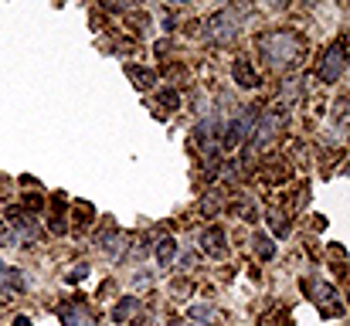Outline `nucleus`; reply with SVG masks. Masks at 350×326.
Returning a JSON list of instances; mask_svg holds the SVG:
<instances>
[{
  "label": "nucleus",
  "mask_w": 350,
  "mask_h": 326,
  "mask_svg": "<svg viewBox=\"0 0 350 326\" xmlns=\"http://www.w3.org/2000/svg\"><path fill=\"white\" fill-rule=\"evenodd\" d=\"M286 122H289L286 109H265V112H258V119H255V126H252V133H248L245 160H252V157H258L262 150H269V146L282 136Z\"/></svg>",
  "instance_id": "2"
},
{
  "label": "nucleus",
  "mask_w": 350,
  "mask_h": 326,
  "mask_svg": "<svg viewBox=\"0 0 350 326\" xmlns=\"http://www.w3.org/2000/svg\"><path fill=\"white\" fill-rule=\"evenodd\" d=\"M160 103H163V106H177L180 99H177V92H160Z\"/></svg>",
  "instance_id": "22"
},
{
  "label": "nucleus",
  "mask_w": 350,
  "mask_h": 326,
  "mask_svg": "<svg viewBox=\"0 0 350 326\" xmlns=\"http://www.w3.org/2000/svg\"><path fill=\"white\" fill-rule=\"evenodd\" d=\"M238 31H241V14H234V7L228 10H218V14H211L208 21H204V41L208 44H232L234 38H238Z\"/></svg>",
  "instance_id": "3"
},
{
  "label": "nucleus",
  "mask_w": 350,
  "mask_h": 326,
  "mask_svg": "<svg viewBox=\"0 0 350 326\" xmlns=\"http://www.w3.org/2000/svg\"><path fill=\"white\" fill-rule=\"evenodd\" d=\"M194 139H198V146H201L204 153H215V150L221 146V126H218V119L201 122L198 133H194Z\"/></svg>",
  "instance_id": "9"
},
{
  "label": "nucleus",
  "mask_w": 350,
  "mask_h": 326,
  "mask_svg": "<svg viewBox=\"0 0 350 326\" xmlns=\"http://www.w3.org/2000/svg\"><path fill=\"white\" fill-rule=\"evenodd\" d=\"M201 252L208 255V258H228V234L218 228V224H211V228H204V234H201Z\"/></svg>",
  "instance_id": "7"
},
{
  "label": "nucleus",
  "mask_w": 350,
  "mask_h": 326,
  "mask_svg": "<svg viewBox=\"0 0 350 326\" xmlns=\"http://www.w3.org/2000/svg\"><path fill=\"white\" fill-rule=\"evenodd\" d=\"M133 313H136V299H122V303L116 306V313H113V320L122 323V320H126V316H133Z\"/></svg>",
  "instance_id": "16"
},
{
  "label": "nucleus",
  "mask_w": 350,
  "mask_h": 326,
  "mask_svg": "<svg viewBox=\"0 0 350 326\" xmlns=\"http://www.w3.org/2000/svg\"><path fill=\"white\" fill-rule=\"evenodd\" d=\"M85 275H89V265H75V269L68 272V282H82Z\"/></svg>",
  "instance_id": "19"
},
{
  "label": "nucleus",
  "mask_w": 350,
  "mask_h": 326,
  "mask_svg": "<svg viewBox=\"0 0 350 326\" xmlns=\"http://www.w3.org/2000/svg\"><path fill=\"white\" fill-rule=\"evenodd\" d=\"M269 3H272V7H286L289 0H269Z\"/></svg>",
  "instance_id": "24"
},
{
  "label": "nucleus",
  "mask_w": 350,
  "mask_h": 326,
  "mask_svg": "<svg viewBox=\"0 0 350 326\" xmlns=\"http://www.w3.org/2000/svg\"><path fill=\"white\" fill-rule=\"evenodd\" d=\"M62 320H65V326H96V320L82 310V303H75V306H62Z\"/></svg>",
  "instance_id": "10"
},
{
  "label": "nucleus",
  "mask_w": 350,
  "mask_h": 326,
  "mask_svg": "<svg viewBox=\"0 0 350 326\" xmlns=\"http://www.w3.org/2000/svg\"><path fill=\"white\" fill-rule=\"evenodd\" d=\"M180 326H204V323H198V320H184Z\"/></svg>",
  "instance_id": "25"
},
{
  "label": "nucleus",
  "mask_w": 350,
  "mask_h": 326,
  "mask_svg": "<svg viewBox=\"0 0 350 326\" xmlns=\"http://www.w3.org/2000/svg\"><path fill=\"white\" fill-rule=\"evenodd\" d=\"M310 289H313V303L323 310V316H337V313H344V303H340V296H337L334 286H327V282H313Z\"/></svg>",
  "instance_id": "8"
},
{
  "label": "nucleus",
  "mask_w": 350,
  "mask_h": 326,
  "mask_svg": "<svg viewBox=\"0 0 350 326\" xmlns=\"http://www.w3.org/2000/svg\"><path fill=\"white\" fill-rule=\"evenodd\" d=\"M234 82H238L241 89H255L262 79H258V72H255L248 62H234Z\"/></svg>",
  "instance_id": "11"
},
{
  "label": "nucleus",
  "mask_w": 350,
  "mask_h": 326,
  "mask_svg": "<svg viewBox=\"0 0 350 326\" xmlns=\"http://www.w3.org/2000/svg\"><path fill=\"white\" fill-rule=\"evenodd\" d=\"M0 245H17L14 241V234H10V228H7V221L0 217Z\"/></svg>",
  "instance_id": "20"
},
{
  "label": "nucleus",
  "mask_w": 350,
  "mask_h": 326,
  "mask_svg": "<svg viewBox=\"0 0 350 326\" xmlns=\"http://www.w3.org/2000/svg\"><path fill=\"white\" fill-rule=\"evenodd\" d=\"M337 119H340V122L350 119V99H340V103H337Z\"/></svg>",
  "instance_id": "21"
},
{
  "label": "nucleus",
  "mask_w": 350,
  "mask_h": 326,
  "mask_svg": "<svg viewBox=\"0 0 350 326\" xmlns=\"http://www.w3.org/2000/svg\"><path fill=\"white\" fill-rule=\"evenodd\" d=\"M306 3H313V0H306Z\"/></svg>",
  "instance_id": "27"
},
{
  "label": "nucleus",
  "mask_w": 350,
  "mask_h": 326,
  "mask_svg": "<svg viewBox=\"0 0 350 326\" xmlns=\"http://www.w3.org/2000/svg\"><path fill=\"white\" fill-rule=\"evenodd\" d=\"M258 51L269 68H289L303 58V38L296 31H265L258 34Z\"/></svg>",
  "instance_id": "1"
},
{
  "label": "nucleus",
  "mask_w": 350,
  "mask_h": 326,
  "mask_svg": "<svg viewBox=\"0 0 350 326\" xmlns=\"http://www.w3.org/2000/svg\"><path fill=\"white\" fill-rule=\"evenodd\" d=\"M174 255H177V241H174V238H160V241H157V262L167 269V265L174 262Z\"/></svg>",
  "instance_id": "12"
},
{
  "label": "nucleus",
  "mask_w": 350,
  "mask_h": 326,
  "mask_svg": "<svg viewBox=\"0 0 350 326\" xmlns=\"http://www.w3.org/2000/svg\"><path fill=\"white\" fill-rule=\"evenodd\" d=\"M126 75L136 79V85H153V82H157V75L146 72V68H139V65H126Z\"/></svg>",
  "instance_id": "14"
},
{
  "label": "nucleus",
  "mask_w": 350,
  "mask_h": 326,
  "mask_svg": "<svg viewBox=\"0 0 350 326\" xmlns=\"http://www.w3.org/2000/svg\"><path fill=\"white\" fill-rule=\"evenodd\" d=\"M3 221H7V228H10V234H14V241H17V245H21V241H24V245H31V241H34V238L41 234L38 221L27 215L24 208H10Z\"/></svg>",
  "instance_id": "6"
},
{
  "label": "nucleus",
  "mask_w": 350,
  "mask_h": 326,
  "mask_svg": "<svg viewBox=\"0 0 350 326\" xmlns=\"http://www.w3.org/2000/svg\"><path fill=\"white\" fill-rule=\"evenodd\" d=\"M299 96H303L299 79H286V82H282V99H286L289 106H296V103H299Z\"/></svg>",
  "instance_id": "15"
},
{
  "label": "nucleus",
  "mask_w": 350,
  "mask_h": 326,
  "mask_svg": "<svg viewBox=\"0 0 350 326\" xmlns=\"http://www.w3.org/2000/svg\"><path fill=\"white\" fill-rule=\"evenodd\" d=\"M14 326H31V320H27V316H17V320H14Z\"/></svg>",
  "instance_id": "23"
},
{
  "label": "nucleus",
  "mask_w": 350,
  "mask_h": 326,
  "mask_svg": "<svg viewBox=\"0 0 350 326\" xmlns=\"http://www.w3.org/2000/svg\"><path fill=\"white\" fill-rule=\"evenodd\" d=\"M167 3H174V7H180V3H191V0H167Z\"/></svg>",
  "instance_id": "26"
},
{
  "label": "nucleus",
  "mask_w": 350,
  "mask_h": 326,
  "mask_svg": "<svg viewBox=\"0 0 350 326\" xmlns=\"http://www.w3.org/2000/svg\"><path fill=\"white\" fill-rule=\"evenodd\" d=\"M258 106H241L234 112L232 119H228V126L221 129V146H238V143H245L248 139V133H252V126H255V119H258Z\"/></svg>",
  "instance_id": "4"
},
{
  "label": "nucleus",
  "mask_w": 350,
  "mask_h": 326,
  "mask_svg": "<svg viewBox=\"0 0 350 326\" xmlns=\"http://www.w3.org/2000/svg\"><path fill=\"white\" fill-rule=\"evenodd\" d=\"M269 224H272V231H275L279 238H286V234H289V221H286L282 215H269Z\"/></svg>",
  "instance_id": "17"
},
{
  "label": "nucleus",
  "mask_w": 350,
  "mask_h": 326,
  "mask_svg": "<svg viewBox=\"0 0 350 326\" xmlns=\"http://www.w3.org/2000/svg\"><path fill=\"white\" fill-rule=\"evenodd\" d=\"M347 51H344V44L337 41V44H330L327 51H323V58H320V65H317V75H320V82H327V85H334V82H340V75H344V68H347V58H344Z\"/></svg>",
  "instance_id": "5"
},
{
  "label": "nucleus",
  "mask_w": 350,
  "mask_h": 326,
  "mask_svg": "<svg viewBox=\"0 0 350 326\" xmlns=\"http://www.w3.org/2000/svg\"><path fill=\"white\" fill-rule=\"evenodd\" d=\"M136 0H103V7H109V10H129Z\"/></svg>",
  "instance_id": "18"
},
{
  "label": "nucleus",
  "mask_w": 350,
  "mask_h": 326,
  "mask_svg": "<svg viewBox=\"0 0 350 326\" xmlns=\"http://www.w3.org/2000/svg\"><path fill=\"white\" fill-rule=\"evenodd\" d=\"M252 245H255V255H258L262 262H269V258L275 255V245H272V238H269V234H255V238H252Z\"/></svg>",
  "instance_id": "13"
}]
</instances>
